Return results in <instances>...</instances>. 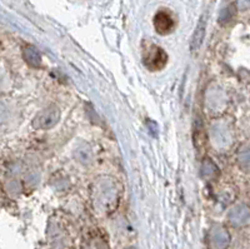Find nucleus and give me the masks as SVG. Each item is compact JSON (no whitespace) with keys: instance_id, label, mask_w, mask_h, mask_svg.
<instances>
[{"instance_id":"nucleus-1","label":"nucleus","mask_w":250,"mask_h":249,"mask_svg":"<svg viewBox=\"0 0 250 249\" xmlns=\"http://www.w3.org/2000/svg\"><path fill=\"white\" fill-rule=\"evenodd\" d=\"M60 119V109L57 105L44 108L43 111L39 112L33 120V127L39 131H48L54 128Z\"/></svg>"},{"instance_id":"nucleus-2","label":"nucleus","mask_w":250,"mask_h":249,"mask_svg":"<svg viewBox=\"0 0 250 249\" xmlns=\"http://www.w3.org/2000/svg\"><path fill=\"white\" fill-rule=\"evenodd\" d=\"M168 62V55L162 48L156 45H149L148 50L144 53V63L150 70H160Z\"/></svg>"},{"instance_id":"nucleus-3","label":"nucleus","mask_w":250,"mask_h":249,"mask_svg":"<svg viewBox=\"0 0 250 249\" xmlns=\"http://www.w3.org/2000/svg\"><path fill=\"white\" fill-rule=\"evenodd\" d=\"M154 28L160 35L169 34L174 29V20L167 12H158L154 17Z\"/></svg>"},{"instance_id":"nucleus-4","label":"nucleus","mask_w":250,"mask_h":249,"mask_svg":"<svg viewBox=\"0 0 250 249\" xmlns=\"http://www.w3.org/2000/svg\"><path fill=\"white\" fill-rule=\"evenodd\" d=\"M205 33H207V18H205V15H202V18H200L198 24H196V28L193 33V37H191L190 51L193 54L199 50L200 46L203 45Z\"/></svg>"},{"instance_id":"nucleus-5","label":"nucleus","mask_w":250,"mask_h":249,"mask_svg":"<svg viewBox=\"0 0 250 249\" xmlns=\"http://www.w3.org/2000/svg\"><path fill=\"white\" fill-rule=\"evenodd\" d=\"M229 219L234 226H242L249 219V209L245 205H238L230 212Z\"/></svg>"},{"instance_id":"nucleus-6","label":"nucleus","mask_w":250,"mask_h":249,"mask_svg":"<svg viewBox=\"0 0 250 249\" xmlns=\"http://www.w3.org/2000/svg\"><path fill=\"white\" fill-rule=\"evenodd\" d=\"M24 59L33 68H38L42 66V55H40L39 50L33 45H28L24 49Z\"/></svg>"},{"instance_id":"nucleus-7","label":"nucleus","mask_w":250,"mask_h":249,"mask_svg":"<svg viewBox=\"0 0 250 249\" xmlns=\"http://www.w3.org/2000/svg\"><path fill=\"white\" fill-rule=\"evenodd\" d=\"M75 156H77V159L82 164H89L91 161V156L93 154H91V150L89 148V145L82 144L75 150Z\"/></svg>"},{"instance_id":"nucleus-8","label":"nucleus","mask_w":250,"mask_h":249,"mask_svg":"<svg viewBox=\"0 0 250 249\" xmlns=\"http://www.w3.org/2000/svg\"><path fill=\"white\" fill-rule=\"evenodd\" d=\"M213 241L216 247H225L229 243V234L223 228H216L213 232Z\"/></svg>"},{"instance_id":"nucleus-9","label":"nucleus","mask_w":250,"mask_h":249,"mask_svg":"<svg viewBox=\"0 0 250 249\" xmlns=\"http://www.w3.org/2000/svg\"><path fill=\"white\" fill-rule=\"evenodd\" d=\"M239 164L243 169L250 170V145L245 147L239 153Z\"/></svg>"},{"instance_id":"nucleus-10","label":"nucleus","mask_w":250,"mask_h":249,"mask_svg":"<svg viewBox=\"0 0 250 249\" xmlns=\"http://www.w3.org/2000/svg\"><path fill=\"white\" fill-rule=\"evenodd\" d=\"M234 14H235V12H234V6L230 5L229 8L223 10L222 14H220V18H219V22L222 24L229 23V22L234 18Z\"/></svg>"},{"instance_id":"nucleus-11","label":"nucleus","mask_w":250,"mask_h":249,"mask_svg":"<svg viewBox=\"0 0 250 249\" xmlns=\"http://www.w3.org/2000/svg\"><path fill=\"white\" fill-rule=\"evenodd\" d=\"M238 5L240 10H245V9L250 8V0H238Z\"/></svg>"}]
</instances>
